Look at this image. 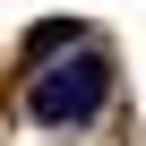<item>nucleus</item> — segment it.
<instances>
[{
	"instance_id": "1",
	"label": "nucleus",
	"mask_w": 146,
	"mask_h": 146,
	"mask_svg": "<svg viewBox=\"0 0 146 146\" xmlns=\"http://www.w3.org/2000/svg\"><path fill=\"white\" fill-rule=\"evenodd\" d=\"M103 95H112V60L78 43L69 60L35 69V86H26V112H35L43 129H78V120H95V112H103Z\"/></svg>"
},
{
	"instance_id": "2",
	"label": "nucleus",
	"mask_w": 146,
	"mask_h": 146,
	"mask_svg": "<svg viewBox=\"0 0 146 146\" xmlns=\"http://www.w3.org/2000/svg\"><path fill=\"white\" fill-rule=\"evenodd\" d=\"M78 35H86L78 17H43V26L26 35V60H52V52H69V43H78Z\"/></svg>"
}]
</instances>
